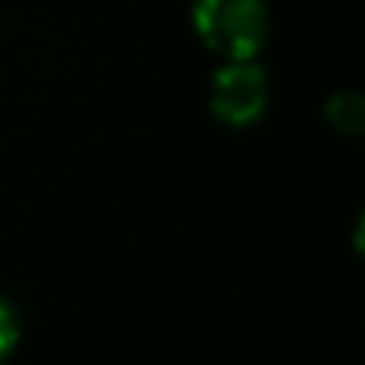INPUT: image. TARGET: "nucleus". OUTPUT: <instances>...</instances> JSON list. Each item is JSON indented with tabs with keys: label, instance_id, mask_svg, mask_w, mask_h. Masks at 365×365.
I'll return each mask as SVG.
<instances>
[{
	"label": "nucleus",
	"instance_id": "nucleus-3",
	"mask_svg": "<svg viewBox=\"0 0 365 365\" xmlns=\"http://www.w3.org/2000/svg\"><path fill=\"white\" fill-rule=\"evenodd\" d=\"M15 344H19V315L4 297H0V358H8Z\"/></svg>",
	"mask_w": 365,
	"mask_h": 365
},
{
	"label": "nucleus",
	"instance_id": "nucleus-1",
	"mask_svg": "<svg viewBox=\"0 0 365 365\" xmlns=\"http://www.w3.org/2000/svg\"><path fill=\"white\" fill-rule=\"evenodd\" d=\"M194 29L222 58H255L269 40V8L262 0H194Z\"/></svg>",
	"mask_w": 365,
	"mask_h": 365
},
{
	"label": "nucleus",
	"instance_id": "nucleus-2",
	"mask_svg": "<svg viewBox=\"0 0 365 365\" xmlns=\"http://www.w3.org/2000/svg\"><path fill=\"white\" fill-rule=\"evenodd\" d=\"M265 104H269V79L251 58L230 61L226 68L215 72V79H212V111L222 122L247 125V122L262 118Z\"/></svg>",
	"mask_w": 365,
	"mask_h": 365
}]
</instances>
